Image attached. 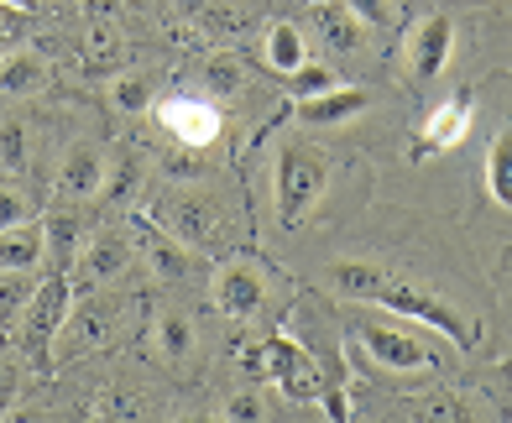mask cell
Masks as SVG:
<instances>
[{"label":"cell","instance_id":"obj_1","mask_svg":"<svg viewBox=\"0 0 512 423\" xmlns=\"http://www.w3.org/2000/svg\"><path fill=\"white\" fill-rule=\"evenodd\" d=\"M330 282H335L345 298H356V303H371V309H387V314H398V319H413V324L434 329V335H445L455 350L471 345V324H465L445 298H434L429 288H418V282L387 272L377 262H335Z\"/></svg>","mask_w":512,"mask_h":423},{"label":"cell","instance_id":"obj_2","mask_svg":"<svg viewBox=\"0 0 512 423\" xmlns=\"http://www.w3.org/2000/svg\"><path fill=\"white\" fill-rule=\"evenodd\" d=\"M324 183H330V157L309 141H288L283 152L272 162V199H277V225L283 230H298L314 204L324 194Z\"/></svg>","mask_w":512,"mask_h":423},{"label":"cell","instance_id":"obj_3","mask_svg":"<svg viewBox=\"0 0 512 423\" xmlns=\"http://www.w3.org/2000/svg\"><path fill=\"white\" fill-rule=\"evenodd\" d=\"M68 309H74V272L53 267L48 277H37V293L27 298V309H21V319H16L21 350L32 356V366H48V350L63 335Z\"/></svg>","mask_w":512,"mask_h":423},{"label":"cell","instance_id":"obj_4","mask_svg":"<svg viewBox=\"0 0 512 423\" xmlns=\"http://www.w3.org/2000/svg\"><path fill=\"white\" fill-rule=\"evenodd\" d=\"M157 225L173 230L189 251H225L230 246V220L209 194H168L157 204Z\"/></svg>","mask_w":512,"mask_h":423},{"label":"cell","instance_id":"obj_5","mask_svg":"<svg viewBox=\"0 0 512 423\" xmlns=\"http://www.w3.org/2000/svg\"><path fill=\"white\" fill-rule=\"evenodd\" d=\"M256 366H262L267 382H277L288 397H298V403H314V397L330 392V387H324L319 361H314V350H304L288 335H272L262 350H256Z\"/></svg>","mask_w":512,"mask_h":423},{"label":"cell","instance_id":"obj_6","mask_svg":"<svg viewBox=\"0 0 512 423\" xmlns=\"http://www.w3.org/2000/svg\"><path fill=\"white\" fill-rule=\"evenodd\" d=\"M356 345L366 350L382 371H398V376H413V371H434V350L408 335L398 324H382V319H356Z\"/></svg>","mask_w":512,"mask_h":423},{"label":"cell","instance_id":"obj_7","mask_svg":"<svg viewBox=\"0 0 512 423\" xmlns=\"http://www.w3.org/2000/svg\"><path fill=\"white\" fill-rule=\"evenodd\" d=\"M157 121L178 147H194V152L220 136V110H215V100H204V94H173V100H162Z\"/></svg>","mask_w":512,"mask_h":423},{"label":"cell","instance_id":"obj_8","mask_svg":"<svg viewBox=\"0 0 512 423\" xmlns=\"http://www.w3.org/2000/svg\"><path fill=\"white\" fill-rule=\"evenodd\" d=\"M450 53H455V21L450 16H424L408 32V74L418 84H429V79L445 74Z\"/></svg>","mask_w":512,"mask_h":423},{"label":"cell","instance_id":"obj_9","mask_svg":"<svg viewBox=\"0 0 512 423\" xmlns=\"http://www.w3.org/2000/svg\"><path fill=\"white\" fill-rule=\"evenodd\" d=\"M262 298H267V288H262V272L251 262H225L215 272V309L225 319H236V324L256 319L262 314Z\"/></svg>","mask_w":512,"mask_h":423},{"label":"cell","instance_id":"obj_10","mask_svg":"<svg viewBox=\"0 0 512 423\" xmlns=\"http://www.w3.org/2000/svg\"><path fill=\"white\" fill-rule=\"evenodd\" d=\"M53 194H58L63 204L100 199V194H105V157H100V147H89V141L68 147L63 168H58V178H53Z\"/></svg>","mask_w":512,"mask_h":423},{"label":"cell","instance_id":"obj_11","mask_svg":"<svg viewBox=\"0 0 512 423\" xmlns=\"http://www.w3.org/2000/svg\"><path fill=\"white\" fill-rule=\"evenodd\" d=\"M471 115H476V100L471 94H450V100H439L424 126H418V152H450L465 141V131H471Z\"/></svg>","mask_w":512,"mask_h":423},{"label":"cell","instance_id":"obj_12","mask_svg":"<svg viewBox=\"0 0 512 423\" xmlns=\"http://www.w3.org/2000/svg\"><path fill=\"white\" fill-rule=\"evenodd\" d=\"M131 267V241L115 230H100L79 241V256H74V282H110Z\"/></svg>","mask_w":512,"mask_h":423},{"label":"cell","instance_id":"obj_13","mask_svg":"<svg viewBox=\"0 0 512 423\" xmlns=\"http://www.w3.org/2000/svg\"><path fill=\"white\" fill-rule=\"evenodd\" d=\"M366 105H371V94L361 84H330V89L309 94V100H298V121L304 126H345V121H356Z\"/></svg>","mask_w":512,"mask_h":423},{"label":"cell","instance_id":"obj_14","mask_svg":"<svg viewBox=\"0 0 512 423\" xmlns=\"http://www.w3.org/2000/svg\"><path fill=\"white\" fill-rule=\"evenodd\" d=\"M136 246H142V256L152 262V272H157L162 282H178V277H189V267H194L189 246H183L173 230H162L157 220H136Z\"/></svg>","mask_w":512,"mask_h":423},{"label":"cell","instance_id":"obj_15","mask_svg":"<svg viewBox=\"0 0 512 423\" xmlns=\"http://www.w3.org/2000/svg\"><path fill=\"white\" fill-rule=\"evenodd\" d=\"M42 256H48V230H42V220L0 230V272H37Z\"/></svg>","mask_w":512,"mask_h":423},{"label":"cell","instance_id":"obj_16","mask_svg":"<svg viewBox=\"0 0 512 423\" xmlns=\"http://www.w3.org/2000/svg\"><path fill=\"white\" fill-rule=\"evenodd\" d=\"M48 79H53V68L32 47L0 53V94H37V89H48Z\"/></svg>","mask_w":512,"mask_h":423},{"label":"cell","instance_id":"obj_17","mask_svg":"<svg viewBox=\"0 0 512 423\" xmlns=\"http://www.w3.org/2000/svg\"><path fill=\"white\" fill-rule=\"evenodd\" d=\"M115 314H110V303H79V309H68V319H63V335H68V345L74 350H89V345H105L110 335H115V324H110Z\"/></svg>","mask_w":512,"mask_h":423},{"label":"cell","instance_id":"obj_18","mask_svg":"<svg viewBox=\"0 0 512 423\" xmlns=\"http://www.w3.org/2000/svg\"><path fill=\"white\" fill-rule=\"evenodd\" d=\"M309 63V42H304V32L293 27V21H277V27L267 32V68L272 74H298V68Z\"/></svg>","mask_w":512,"mask_h":423},{"label":"cell","instance_id":"obj_19","mask_svg":"<svg viewBox=\"0 0 512 423\" xmlns=\"http://www.w3.org/2000/svg\"><path fill=\"white\" fill-rule=\"evenodd\" d=\"M486 194L502 209H512V121L492 136V147H486Z\"/></svg>","mask_w":512,"mask_h":423},{"label":"cell","instance_id":"obj_20","mask_svg":"<svg viewBox=\"0 0 512 423\" xmlns=\"http://www.w3.org/2000/svg\"><path fill=\"white\" fill-rule=\"evenodd\" d=\"M189 350H194V324L183 314H162L157 319V356L178 366V361H189Z\"/></svg>","mask_w":512,"mask_h":423},{"label":"cell","instance_id":"obj_21","mask_svg":"<svg viewBox=\"0 0 512 423\" xmlns=\"http://www.w3.org/2000/svg\"><path fill=\"white\" fill-rule=\"evenodd\" d=\"M37 293V272H0V324H16Z\"/></svg>","mask_w":512,"mask_h":423},{"label":"cell","instance_id":"obj_22","mask_svg":"<svg viewBox=\"0 0 512 423\" xmlns=\"http://www.w3.org/2000/svg\"><path fill=\"white\" fill-rule=\"evenodd\" d=\"M110 105L121 110V115H142V110H152V79H147V74H115V84H110Z\"/></svg>","mask_w":512,"mask_h":423},{"label":"cell","instance_id":"obj_23","mask_svg":"<svg viewBox=\"0 0 512 423\" xmlns=\"http://www.w3.org/2000/svg\"><path fill=\"white\" fill-rule=\"evenodd\" d=\"M37 220V209H32V194L21 183H0V230H11V225H27Z\"/></svg>","mask_w":512,"mask_h":423},{"label":"cell","instance_id":"obj_24","mask_svg":"<svg viewBox=\"0 0 512 423\" xmlns=\"http://www.w3.org/2000/svg\"><path fill=\"white\" fill-rule=\"evenodd\" d=\"M319 27H324V37H330L335 47H356V27H361V21L345 11V0H340V6H319Z\"/></svg>","mask_w":512,"mask_h":423},{"label":"cell","instance_id":"obj_25","mask_svg":"<svg viewBox=\"0 0 512 423\" xmlns=\"http://www.w3.org/2000/svg\"><path fill=\"white\" fill-rule=\"evenodd\" d=\"M0 162H6L11 173L27 168V126H21V121H6V126H0Z\"/></svg>","mask_w":512,"mask_h":423},{"label":"cell","instance_id":"obj_26","mask_svg":"<svg viewBox=\"0 0 512 423\" xmlns=\"http://www.w3.org/2000/svg\"><path fill=\"white\" fill-rule=\"evenodd\" d=\"M330 84H340L330 68H319V63H304L298 74H288V89H293V100H309V94H319V89H330Z\"/></svg>","mask_w":512,"mask_h":423},{"label":"cell","instance_id":"obj_27","mask_svg":"<svg viewBox=\"0 0 512 423\" xmlns=\"http://www.w3.org/2000/svg\"><path fill=\"white\" fill-rule=\"evenodd\" d=\"M21 32H27V6H11V0H0V53H11Z\"/></svg>","mask_w":512,"mask_h":423},{"label":"cell","instance_id":"obj_28","mask_svg":"<svg viewBox=\"0 0 512 423\" xmlns=\"http://www.w3.org/2000/svg\"><path fill=\"white\" fill-rule=\"evenodd\" d=\"M345 11H351L361 27H387V21H392V6H387V0H345Z\"/></svg>","mask_w":512,"mask_h":423},{"label":"cell","instance_id":"obj_29","mask_svg":"<svg viewBox=\"0 0 512 423\" xmlns=\"http://www.w3.org/2000/svg\"><path fill=\"white\" fill-rule=\"evenodd\" d=\"M209 84H215L220 94H236V89H241L236 63H230V58H215V63H209Z\"/></svg>","mask_w":512,"mask_h":423},{"label":"cell","instance_id":"obj_30","mask_svg":"<svg viewBox=\"0 0 512 423\" xmlns=\"http://www.w3.org/2000/svg\"><path fill=\"white\" fill-rule=\"evenodd\" d=\"M225 418H236V423H246V418H262V397L256 392H236L225 403Z\"/></svg>","mask_w":512,"mask_h":423},{"label":"cell","instance_id":"obj_31","mask_svg":"<svg viewBox=\"0 0 512 423\" xmlns=\"http://www.w3.org/2000/svg\"><path fill=\"white\" fill-rule=\"evenodd\" d=\"M11 6H32V0H11Z\"/></svg>","mask_w":512,"mask_h":423}]
</instances>
